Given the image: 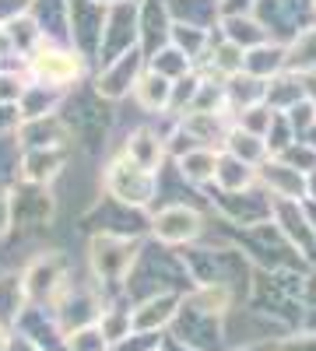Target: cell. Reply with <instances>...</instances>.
I'll return each instance as SVG.
<instances>
[{
    "instance_id": "obj_4",
    "label": "cell",
    "mask_w": 316,
    "mask_h": 351,
    "mask_svg": "<svg viewBox=\"0 0 316 351\" xmlns=\"http://www.w3.org/2000/svg\"><path fill=\"white\" fill-rule=\"evenodd\" d=\"M4 351H39V348L28 341V337H11V341L4 344Z\"/></svg>"
},
{
    "instance_id": "obj_3",
    "label": "cell",
    "mask_w": 316,
    "mask_h": 351,
    "mask_svg": "<svg viewBox=\"0 0 316 351\" xmlns=\"http://www.w3.org/2000/svg\"><path fill=\"white\" fill-rule=\"evenodd\" d=\"M71 351H106L102 330H95V327H84V330L71 334Z\"/></svg>"
},
{
    "instance_id": "obj_1",
    "label": "cell",
    "mask_w": 316,
    "mask_h": 351,
    "mask_svg": "<svg viewBox=\"0 0 316 351\" xmlns=\"http://www.w3.org/2000/svg\"><path fill=\"white\" fill-rule=\"evenodd\" d=\"M77 71H81V64H77L74 53L39 49V53L32 56V74H36V81H42V84H67V81L77 77Z\"/></svg>"
},
{
    "instance_id": "obj_2",
    "label": "cell",
    "mask_w": 316,
    "mask_h": 351,
    "mask_svg": "<svg viewBox=\"0 0 316 351\" xmlns=\"http://www.w3.org/2000/svg\"><path fill=\"white\" fill-rule=\"evenodd\" d=\"M197 228V218L186 215V211H169L162 221H158V232L165 239H180V236H190V232Z\"/></svg>"
}]
</instances>
